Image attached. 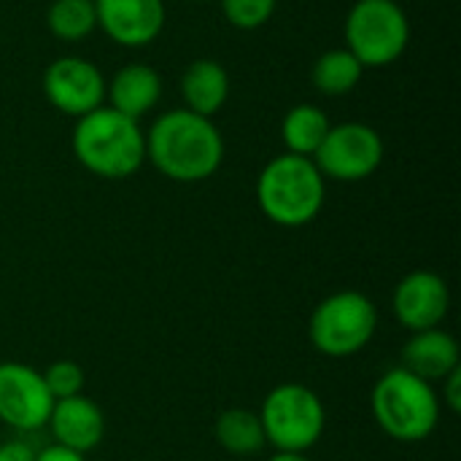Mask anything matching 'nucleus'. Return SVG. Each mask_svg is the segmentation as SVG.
<instances>
[{
  "label": "nucleus",
  "mask_w": 461,
  "mask_h": 461,
  "mask_svg": "<svg viewBox=\"0 0 461 461\" xmlns=\"http://www.w3.org/2000/svg\"><path fill=\"white\" fill-rule=\"evenodd\" d=\"M213 438L232 456H254L267 446L259 413L246 408H230L219 413L213 424Z\"/></svg>",
  "instance_id": "18"
},
{
  "label": "nucleus",
  "mask_w": 461,
  "mask_h": 461,
  "mask_svg": "<svg viewBox=\"0 0 461 461\" xmlns=\"http://www.w3.org/2000/svg\"><path fill=\"white\" fill-rule=\"evenodd\" d=\"M43 384L49 389V394L57 400H68V397H76V394H84V384H86V375L81 370L78 362L73 359H57L51 362L43 373Z\"/></svg>",
  "instance_id": "22"
},
{
  "label": "nucleus",
  "mask_w": 461,
  "mask_h": 461,
  "mask_svg": "<svg viewBox=\"0 0 461 461\" xmlns=\"http://www.w3.org/2000/svg\"><path fill=\"white\" fill-rule=\"evenodd\" d=\"M370 411L375 424L397 443H421L440 424L438 389L405 367L386 370L370 394Z\"/></svg>",
  "instance_id": "4"
},
{
  "label": "nucleus",
  "mask_w": 461,
  "mask_h": 461,
  "mask_svg": "<svg viewBox=\"0 0 461 461\" xmlns=\"http://www.w3.org/2000/svg\"><path fill=\"white\" fill-rule=\"evenodd\" d=\"M54 397L43 375L24 362H0V424L14 432H38L49 424Z\"/></svg>",
  "instance_id": "10"
},
{
  "label": "nucleus",
  "mask_w": 461,
  "mask_h": 461,
  "mask_svg": "<svg viewBox=\"0 0 461 461\" xmlns=\"http://www.w3.org/2000/svg\"><path fill=\"white\" fill-rule=\"evenodd\" d=\"M448 308H451V289L446 278L438 276L435 270H413L402 276V281L394 286L392 294L394 319L411 332L440 327L448 316Z\"/></svg>",
  "instance_id": "11"
},
{
  "label": "nucleus",
  "mask_w": 461,
  "mask_h": 461,
  "mask_svg": "<svg viewBox=\"0 0 461 461\" xmlns=\"http://www.w3.org/2000/svg\"><path fill=\"white\" fill-rule=\"evenodd\" d=\"M146 162L170 181L200 184L219 173L224 138L213 119L186 108L165 111L146 130Z\"/></svg>",
  "instance_id": "1"
},
{
  "label": "nucleus",
  "mask_w": 461,
  "mask_h": 461,
  "mask_svg": "<svg viewBox=\"0 0 461 461\" xmlns=\"http://www.w3.org/2000/svg\"><path fill=\"white\" fill-rule=\"evenodd\" d=\"M384 154L386 146L375 127L365 122H340L330 127L313 162L324 178L354 184L370 178L381 167Z\"/></svg>",
  "instance_id": "8"
},
{
  "label": "nucleus",
  "mask_w": 461,
  "mask_h": 461,
  "mask_svg": "<svg viewBox=\"0 0 461 461\" xmlns=\"http://www.w3.org/2000/svg\"><path fill=\"white\" fill-rule=\"evenodd\" d=\"M278 0H221V14L235 30H259L276 14Z\"/></svg>",
  "instance_id": "21"
},
{
  "label": "nucleus",
  "mask_w": 461,
  "mask_h": 461,
  "mask_svg": "<svg viewBox=\"0 0 461 461\" xmlns=\"http://www.w3.org/2000/svg\"><path fill=\"white\" fill-rule=\"evenodd\" d=\"M43 97L65 116L81 119L105 105V76L86 57L65 54L46 65L41 78Z\"/></svg>",
  "instance_id": "9"
},
{
  "label": "nucleus",
  "mask_w": 461,
  "mask_h": 461,
  "mask_svg": "<svg viewBox=\"0 0 461 461\" xmlns=\"http://www.w3.org/2000/svg\"><path fill=\"white\" fill-rule=\"evenodd\" d=\"M70 146L86 173L108 181L130 178L146 165V132L140 130V122L111 105H100L76 119Z\"/></svg>",
  "instance_id": "2"
},
{
  "label": "nucleus",
  "mask_w": 461,
  "mask_h": 461,
  "mask_svg": "<svg viewBox=\"0 0 461 461\" xmlns=\"http://www.w3.org/2000/svg\"><path fill=\"white\" fill-rule=\"evenodd\" d=\"M362 76H365L362 62L346 46L327 49L324 54H319V59L311 68L313 86L327 97H340V95L354 92L359 86Z\"/></svg>",
  "instance_id": "19"
},
{
  "label": "nucleus",
  "mask_w": 461,
  "mask_h": 461,
  "mask_svg": "<svg viewBox=\"0 0 461 461\" xmlns=\"http://www.w3.org/2000/svg\"><path fill=\"white\" fill-rule=\"evenodd\" d=\"M35 461H86V454H78L73 448H65L59 443H51V446L35 451Z\"/></svg>",
  "instance_id": "24"
},
{
  "label": "nucleus",
  "mask_w": 461,
  "mask_h": 461,
  "mask_svg": "<svg viewBox=\"0 0 461 461\" xmlns=\"http://www.w3.org/2000/svg\"><path fill=\"white\" fill-rule=\"evenodd\" d=\"M189 3H203V0H189Z\"/></svg>",
  "instance_id": "27"
},
{
  "label": "nucleus",
  "mask_w": 461,
  "mask_h": 461,
  "mask_svg": "<svg viewBox=\"0 0 461 461\" xmlns=\"http://www.w3.org/2000/svg\"><path fill=\"white\" fill-rule=\"evenodd\" d=\"M46 427H49L54 443L73 448L78 454L95 451L105 438V416H103L100 405L84 394L57 400Z\"/></svg>",
  "instance_id": "13"
},
{
  "label": "nucleus",
  "mask_w": 461,
  "mask_h": 461,
  "mask_svg": "<svg viewBox=\"0 0 461 461\" xmlns=\"http://www.w3.org/2000/svg\"><path fill=\"white\" fill-rule=\"evenodd\" d=\"M327 200V178L311 157L278 154L257 176V205L278 227L311 224Z\"/></svg>",
  "instance_id": "3"
},
{
  "label": "nucleus",
  "mask_w": 461,
  "mask_h": 461,
  "mask_svg": "<svg viewBox=\"0 0 461 461\" xmlns=\"http://www.w3.org/2000/svg\"><path fill=\"white\" fill-rule=\"evenodd\" d=\"M0 461H35V451L24 440H8L0 446Z\"/></svg>",
  "instance_id": "25"
},
{
  "label": "nucleus",
  "mask_w": 461,
  "mask_h": 461,
  "mask_svg": "<svg viewBox=\"0 0 461 461\" xmlns=\"http://www.w3.org/2000/svg\"><path fill=\"white\" fill-rule=\"evenodd\" d=\"M95 14L97 30L124 49L154 43L167 22L165 0H95Z\"/></svg>",
  "instance_id": "12"
},
{
  "label": "nucleus",
  "mask_w": 461,
  "mask_h": 461,
  "mask_svg": "<svg viewBox=\"0 0 461 461\" xmlns=\"http://www.w3.org/2000/svg\"><path fill=\"white\" fill-rule=\"evenodd\" d=\"M46 27L62 43H81L97 30L95 0H51L46 8Z\"/></svg>",
  "instance_id": "20"
},
{
  "label": "nucleus",
  "mask_w": 461,
  "mask_h": 461,
  "mask_svg": "<svg viewBox=\"0 0 461 461\" xmlns=\"http://www.w3.org/2000/svg\"><path fill=\"white\" fill-rule=\"evenodd\" d=\"M440 405H446L451 413H459L461 411V367L454 370L448 378L440 381Z\"/></svg>",
  "instance_id": "23"
},
{
  "label": "nucleus",
  "mask_w": 461,
  "mask_h": 461,
  "mask_svg": "<svg viewBox=\"0 0 461 461\" xmlns=\"http://www.w3.org/2000/svg\"><path fill=\"white\" fill-rule=\"evenodd\" d=\"M178 89L186 111L213 119L230 100V73L216 59H192L181 73Z\"/></svg>",
  "instance_id": "16"
},
{
  "label": "nucleus",
  "mask_w": 461,
  "mask_h": 461,
  "mask_svg": "<svg viewBox=\"0 0 461 461\" xmlns=\"http://www.w3.org/2000/svg\"><path fill=\"white\" fill-rule=\"evenodd\" d=\"M267 461H308L305 454H286V451H276Z\"/></svg>",
  "instance_id": "26"
},
{
  "label": "nucleus",
  "mask_w": 461,
  "mask_h": 461,
  "mask_svg": "<svg viewBox=\"0 0 461 461\" xmlns=\"http://www.w3.org/2000/svg\"><path fill=\"white\" fill-rule=\"evenodd\" d=\"M162 97V76L146 62H127L105 78V105L138 119L151 113Z\"/></svg>",
  "instance_id": "15"
},
{
  "label": "nucleus",
  "mask_w": 461,
  "mask_h": 461,
  "mask_svg": "<svg viewBox=\"0 0 461 461\" xmlns=\"http://www.w3.org/2000/svg\"><path fill=\"white\" fill-rule=\"evenodd\" d=\"M259 421L267 446L286 454L311 451L327 427V411L321 397L305 384H278L267 392Z\"/></svg>",
  "instance_id": "7"
},
{
  "label": "nucleus",
  "mask_w": 461,
  "mask_h": 461,
  "mask_svg": "<svg viewBox=\"0 0 461 461\" xmlns=\"http://www.w3.org/2000/svg\"><path fill=\"white\" fill-rule=\"evenodd\" d=\"M343 41L365 70L389 68L411 43V19L397 0H357L346 14Z\"/></svg>",
  "instance_id": "6"
},
{
  "label": "nucleus",
  "mask_w": 461,
  "mask_h": 461,
  "mask_svg": "<svg viewBox=\"0 0 461 461\" xmlns=\"http://www.w3.org/2000/svg\"><path fill=\"white\" fill-rule=\"evenodd\" d=\"M400 367H405L408 373H413L421 381L435 386L461 367L459 340L451 332H446L443 327L413 332L408 338V343L402 346Z\"/></svg>",
  "instance_id": "14"
},
{
  "label": "nucleus",
  "mask_w": 461,
  "mask_h": 461,
  "mask_svg": "<svg viewBox=\"0 0 461 461\" xmlns=\"http://www.w3.org/2000/svg\"><path fill=\"white\" fill-rule=\"evenodd\" d=\"M378 332V311L373 300L357 289H340L324 297L308 319L311 346L330 359L357 357Z\"/></svg>",
  "instance_id": "5"
},
{
  "label": "nucleus",
  "mask_w": 461,
  "mask_h": 461,
  "mask_svg": "<svg viewBox=\"0 0 461 461\" xmlns=\"http://www.w3.org/2000/svg\"><path fill=\"white\" fill-rule=\"evenodd\" d=\"M330 127H332V122L319 105L297 103L294 108L286 111V116L281 122V140H284L289 154L313 159V154L324 143Z\"/></svg>",
  "instance_id": "17"
}]
</instances>
